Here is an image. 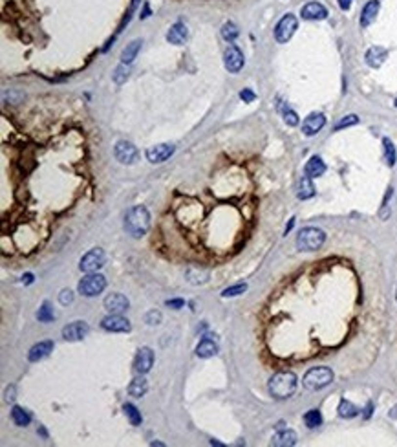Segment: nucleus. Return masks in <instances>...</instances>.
<instances>
[{
  "instance_id": "4468645a",
  "label": "nucleus",
  "mask_w": 397,
  "mask_h": 447,
  "mask_svg": "<svg viewBox=\"0 0 397 447\" xmlns=\"http://www.w3.org/2000/svg\"><path fill=\"white\" fill-rule=\"evenodd\" d=\"M88 332H90V326L84 321H75V323H70L63 328V337L66 341H81V339L86 337Z\"/></svg>"
},
{
  "instance_id": "473e14b6",
  "label": "nucleus",
  "mask_w": 397,
  "mask_h": 447,
  "mask_svg": "<svg viewBox=\"0 0 397 447\" xmlns=\"http://www.w3.org/2000/svg\"><path fill=\"white\" fill-rule=\"evenodd\" d=\"M240 35L238 28H236V24H232V22H225L224 26H222V37H224L227 43H232V41H236V37Z\"/></svg>"
},
{
  "instance_id": "ea45409f",
  "label": "nucleus",
  "mask_w": 397,
  "mask_h": 447,
  "mask_svg": "<svg viewBox=\"0 0 397 447\" xmlns=\"http://www.w3.org/2000/svg\"><path fill=\"white\" fill-rule=\"evenodd\" d=\"M59 301H61V304H72L73 303V291L72 290H63L61 293H59Z\"/></svg>"
},
{
  "instance_id": "b1692460",
  "label": "nucleus",
  "mask_w": 397,
  "mask_h": 447,
  "mask_svg": "<svg viewBox=\"0 0 397 447\" xmlns=\"http://www.w3.org/2000/svg\"><path fill=\"white\" fill-rule=\"evenodd\" d=\"M141 44H143V41H141V39H136V41H132L130 44L125 46L123 53H121V63H123V65H130V63H134V59L137 57V53L141 50Z\"/></svg>"
},
{
  "instance_id": "20e7f679",
  "label": "nucleus",
  "mask_w": 397,
  "mask_h": 447,
  "mask_svg": "<svg viewBox=\"0 0 397 447\" xmlns=\"http://www.w3.org/2000/svg\"><path fill=\"white\" fill-rule=\"evenodd\" d=\"M332 381H333V372H332V368H328V367L311 368V370L306 372V376H304V380H302L304 387L308 390H320V389H324V387H328Z\"/></svg>"
},
{
  "instance_id": "4c0bfd02",
  "label": "nucleus",
  "mask_w": 397,
  "mask_h": 447,
  "mask_svg": "<svg viewBox=\"0 0 397 447\" xmlns=\"http://www.w3.org/2000/svg\"><path fill=\"white\" fill-rule=\"evenodd\" d=\"M282 115H284V121H286V125H289V127H296V125H298V115H296L295 110L284 109Z\"/></svg>"
},
{
  "instance_id": "2f4dec72",
  "label": "nucleus",
  "mask_w": 397,
  "mask_h": 447,
  "mask_svg": "<svg viewBox=\"0 0 397 447\" xmlns=\"http://www.w3.org/2000/svg\"><path fill=\"white\" fill-rule=\"evenodd\" d=\"M37 319H39L41 323H50V321H53V319H55L53 308H51V304L48 303V301H44L42 306L39 308V312H37Z\"/></svg>"
},
{
  "instance_id": "423d86ee",
  "label": "nucleus",
  "mask_w": 397,
  "mask_h": 447,
  "mask_svg": "<svg viewBox=\"0 0 397 447\" xmlns=\"http://www.w3.org/2000/svg\"><path fill=\"white\" fill-rule=\"evenodd\" d=\"M296 28H298V21H296L295 15L293 13L284 15L280 21H278V24H276V28H274V39H276V43L286 44L291 37L295 35Z\"/></svg>"
},
{
  "instance_id": "a878e982",
  "label": "nucleus",
  "mask_w": 397,
  "mask_h": 447,
  "mask_svg": "<svg viewBox=\"0 0 397 447\" xmlns=\"http://www.w3.org/2000/svg\"><path fill=\"white\" fill-rule=\"evenodd\" d=\"M185 277H187V281L190 284H205L209 281V271L203 269V268H188Z\"/></svg>"
},
{
  "instance_id": "f3484780",
  "label": "nucleus",
  "mask_w": 397,
  "mask_h": 447,
  "mask_svg": "<svg viewBox=\"0 0 397 447\" xmlns=\"http://www.w3.org/2000/svg\"><path fill=\"white\" fill-rule=\"evenodd\" d=\"M51 352H53V341H41V343H37V345H33L29 348L28 359L31 363H37V361L48 358Z\"/></svg>"
},
{
  "instance_id": "5701e85b",
  "label": "nucleus",
  "mask_w": 397,
  "mask_h": 447,
  "mask_svg": "<svg viewBox=\"0 0 397 447\" xmlns=\"http://www.w3.org/2000/svg\"><path fill=\"white\" fill-rule=\"evenodd\" d=\"M214 354H218V345L209 337L202 339V341L198 343V346H196V356H198V358L207 359V358H212Z\"/></svg>"
},
{
  "instance_id": "a18cd8bd",
  "label": "nucleus",
  "mask_w": 397,
  "mask_h": 447,
  "mask_svg": "<svg viewBox=\"0 0 397 447\" xmlns=\"http://www.w3.org/2000/svg\"><path fill=\"white\" fill-rule=\"evenodd\" d=\"M6 402H15V387H9V389L6 390Z\"/></svg>"
},
{
  "instance_id": "58836bf2",
  "label": "nucleus",
  "mask_w": 397,
  "mask_h": 447,
  "mask_svg": "<svg viewBox=\"0 0 397 447\" xmlns=\"http://www.w3.org/2000/svg\"><path fill=\"white\" fill-rule=\"evenodd\" d=\"M145 323H148L150 326H154V325H159L161 323V313L159 312H156V310H150L146 315H145Z\"/></svg>"
},
{
  "instance_id": "dca6fc26",
  "label": "nucleus",
  "mask_w": 397,
  "mask_h": 447,
  "mask_svg": "<svg viewBox=\"0 0 397 447\" xmlns=\"http://www.w3.org/2000/svg\"><path fill=\"white\" fill-rule=\"evenodd\" d=\"M128 306H130V303H128V299L123 293H110L104 299V308L108 310V313H119L121 315L123 312L128 310Z\"/></svg>"
},
{
  "instance_id": "0eeeda50",
  "label": "nucleus",
  "mask_w": 397,
  "mask_h": 447,
  "mask_svg": "<svg viewBox=\"0 0 397 447\" xmlns=\"http://www.w3.org/2000/svg\"><path fill=\"white\" fill-rule=\"evenodd\" d=\"M103 266H104V251L101 247L90 249L86 255H83V259L79 262L81 271H84V273H95Z\"/></svg>"
},
{
  "instance_id": "e433bc0d",
  "label": "nucleus",
  "mask_w": 397,
  "mask_h": 447,
  "mask_svg": "<svg viewBox=\"0 0 397 447\" xmlns=\"http://www.w3.org/2000/svg\"><path fill=\"white\" fill-rule=\"evenodd\" d=\"M128 65H121L117 66L116 70H114V81H116L117 85H121V83H125L126 81V77H128V68H126Z\"/></svg>"
},
{
  "instance_id": "72a5a7b5",
  "label": "nucleus",
  "mask_w": 397,
  "mask_h": 447,
  "mask_svg": "<svg viewBox=\"0 0 397 447\" xmlns=\"http://www.w3.org/2000/svg\"><path fill=\"white\" fill-rule=\"evenodd\" d=\"M123 411H125V414L128 416V420H130V424L132 425H139L141 424V412L137 411V407L136 405H132V403H125L123 405Z\"/></svg>"
},
{
  "instance_id": "79ce46f5",
  "label": "nucleus",
  "mask_w": 397,
  "mask_h": 447,
  "mask_svg": "<svg viewBox=\"0 0 397 447\" xmlns=\"http://www.w3.org/2000/svg\"><path fill=\"white\" fill-rule=\"evenodd\" d=\"M392 195H394V189L388 187V193H386V196H384V202H383V213H381V218L388 217V202H390Z\"/></svg>"
},
{
  "instance_id": "4be33fe9",
  "label": "nucleus",
  "mask_w": 397,
  "mask_h": 447,
  "mask_svg": "<svg viewBox=\"0 0 397 447\" xmlns=\"http://www.w3.org/2000/svg\"><path fill=\"white\" fill-rule=\"evenodd\" d=\"M313 178L310 176H302V180L298 181V187H296V196L298 200H310L315 196V185H313Z\"/></svg>"
},
{
  "instance_id": "6e6552de",
  "label": "nucleus",
  "mask_w": 397,
  "mask_h": 447,
  "mask_svg": "<svg viewBox=\"0 0 397 447\" xmlns=\"http://www.w3.org/2000/svg\"><path fill=\"white\" fill-rule=\"evenodd\" d=\"M114 156H116V159L119 163H123V165H132V163H136L137 158H139V152H137V149L130 143V141L121 139V141H117L116 147H114Z\"/></svg>"
},
{
  "instance_id": "c9c22d12",
  "label": "nucleus",
  "mask_w": 397,
  "mask_h": 447,
  "mask_svg": "<svg viewBox=\"0 0 397 447\" xmlns=\"http://www.w3.org/2000/svg\"><path fill=\"white\" fill-rule=\"evenodd\" d=\"M359 123V117L355 114H348L344 115L342 119H340L337 125H335V130H340V129H346V127H354V125H357Z\"/></svg>"
},
{
  "instance_id": "49530a36",
  "label": "nucleus",
  "mask_w": 397,
  "mask_h": 447,
  "mask_svg": "<svg viewBox=\"0 0 397 447\" xmlns=\"http://www.w3.org/2000/svg\"><path fill=\"white\" fill-rule=\"evenodd\" d=\"M31 282H33V275L31 273H26L22 277V284H31Z\"/></svg>"
},
{
  "instance_id": "393cba45",
  "label": "nucleus",
  "mask_w": 397,
  "mask_h": 447,
  "mask_svg": "<svg viewBox=\"0 0 397 447\" xmlns=\"http://www.w3.org/2000/svg\"><path fill=\"white\" fill-rule=\"evenodd\" d=\"M273 446H278V447H291L296 444V433L295 431H280L278 434L273 436Z\"/></svg>"
},
{
  "instance_id": "c85d7f7f",
  "label": "nucleus",
  "mask_w": 397,
  "mask_h": 447,
  "mask_svg": "<svg viewBox=\"0 0 397 447\" xmlns=\"http://www.w3.org/2000/svg\"><path fill=\"white\" fill-rule=\"evenodd\" d=\"M383 149H384V159H386V163H388L390 167H394V165H396V161H397L396 145L392 143V139L384 137V139H383Z\"/></svg>"
},
{
  "instance_id": "412c9836",
  "label": "nucleus",
  "mask_w": 397,
  "mask_h": 447,
  "mask_svg": "<svg viewBox=\"0 0 397 447\" xmlns=\"http://www.w3.org/2000/svg\"><path fill=\"white\" fill-rule=\"evenodd\" d=\"M386 57H388V51L384 50V48H381V46H374V48H370L366 51V63L372 68H379Z\"/></svg>"
},
{
  "instance_id": "c756f323",
  "label": "nucleus",
  "mask_w": 397,
  "mask_h": 447,
  "mask_svg": "<svg viewBox=\"0 0 397 447\" xmlns=\"http://www.w3.org/2000/svg\"><path fill=\"white\" fill-rule=\"evenodd\" d=\"M357 414H359V409H357L352 402L342 400V402L339 403V416L340 418H355Z\"/></svg>"
},
{
  "instance_id": "603ef678",
  "label": "nucleus",
  "mask_w": 397,
  "mask_h": 447,
  "mask_svg": "<svg viewBox=\"0 0 397 447\" xmlns=\"http://www.w3.org/2000/svg\"><path fill=\"white\" fill-rule=\"evenodd\" d=\"M396 107H397V99H396Z\"/></svg>"
},
{
  "instance_id": "ddd939ff",
  "label": "nucleus",
  "mask_w": 397,
  "mask_h": 447,
  "mask_svg": "<svg viewBox=\"0 0 397 447\" xmlns=\"http://www.w3.org/2000/svg\"><path fill=\"white\" fill-rule=\"evenodd\" d=\"M324 125H326V115L320 114V112H313L302 123L304 136H315L317 132H320V130L324 129Z\"/></svg>"
},
{
  "instance_id": "9b49d317",
  "label": "nucleus",
  "mask_w": 397,
  "mask_h": 447,
  "mask_svg": "<svg viewBox=\"0 0 397 447\" xmlns=\"http://www.w3.org/2000/svg\"><path fill=\"white\" fill-rule=\"evenodd\" d=\"M101 328L106 332H130V321L121 317L119 313H110L101 321Z\"/></svg>"
},
{
  "instance_id": "9d476101",
  "label": "nucleus",
  "mask_w": 397,
  "mask_h": 447,
  "mask_svg": "<svg viewBox=\"0 0 397 447\" xmlns=\"http://www.w3.org/2000/svg\"><path fill=\"white\" fill-rule=\"evenodd\" d=\"M176 151V147L172 143H159V145H154L150 149H146V159L150 163H163L167 159L170 158Z\"/></svg>"
},
{
  "instance_id": "f03ea898",
  "label": "nucleus",
  "mask_w": 397,
  "mask_h": 447,
  "mask_svg": "<svg viewBox=\"0 0 397 447\" xmlns=\"http://www.w3.org/2000/svg\"><path fill=\"white\" fill-rule=\"evenodd\" d=\"M296 390V376L293 372H276L269 380V392L276 400H286Z\"/></svg>"
},
{
  "instance_id": "f257e3e1",
  "label": "nucleus",
  "mask_w": 397,
  "mask_h": 447,
  "mask_svg": "<svg viewBox=\"0 0 397 447\" xmlns=\"http://www.w3.org/2000/svg\"><path fill=\"white\" fill-rule=\"evenodd\" d=\"M150 227V215L143 205L132 207L125 217V229L134 238H141Z\"/></svg>"
},
{
  "instance_id": "37998d69",
  "label": "nucleus",
  "mask_w": 397,
  "mask_h": 447,
  "mask_svg": "<svg viewBox=\"0 0 397 447\" xmlns=\"http://www.w3.org/2000/svg\"><path fill=\"white\" fill-rule=\"evenodd\" d=\"M167 306H170L174 310H180V308L185 306V301L183 299H170V301H167Z\"/></svg>"
},
{
  "instance_id": "6ab92c4d",
  "label": "nucleus",
  "mask_w": 397,
  "mask_h": 447,
  "mask_svg": "<svg viewBox=\"0 0 397 447\" xmlns=\"http://www.w3.org/2000/svg\"><path fill=\"white\" fill-rule=\"evenodd\" d=\"M187 39H188V29H187V26L181 24V22H176L174 26H170L168 33H167V41L170 44H176V46L185 44Z\"/></svg>"
},
{
  "instance_id": "864d4df0",
  "label": "nucleus",
  "mask_w": 397,
  "mask_h": 447,
  "mask_svg": "<svg viewBox=\"0 0 397 447\" xmlns=\"http://www.w3.org/2000/svg\"><path fill=\"white\" fill-rule=\"evenodd\" d=\"M396 297H397V295H396Z\"/></svg>"
},
{
  "instance_id": "de8ad7c7",
  "label": "nucleus",
  "mask_w": 397,
  "mask_h": 447,
  "mask_svg": "<svg viewBox=\"0 0 397 447\" xmlns=\"http://www.w3.org/2000/svg\"><path fill=\"white\" fill-rule=\"evenodd\" d=\"M148 15H150V7H148V4H145V7H143V13L139 15V17H141V19H146V17H148Z\"/></svg>"
},
{
  "instance_id": "c03bdc74",
  "label": "nucleus",
  "mask_w": 397,
  "mask_h": 447,
  "mask_svg": "<svg viewBox=\"0 0 397 447\" xmlns=\"http://www.w3.org/2000/svg\"><path fill=\"white\" fill-rule=\"evenodd\" d=\"M337 2H339V7H340V9H344V11H348V9L352 7V2H354V0H337Z\"/></svg>"
},
{
  "instance_id": "f704fd0d",
  "label": "nucleus",
  "mask_w": 397,
  "mask_h": 447,
  "mask_svg": "<svg viewBox=\"0 0 397 447\" xmlns=\"http://www.w3.org/2000/svg\"><path fill=\"white\" fill-rule=\"evenodd\" d=\"M246 290H247L246 282H240V284H234V286H229V288H225L222 295H224V297H236V295H240V293H244Z\"/></svg>"
},
{
  "instance_id": "2eb2a0df",
  "label": "nucleus",
  "mask_w": 397,
  "mask_h": 447,
  "mask_svg": "<svg viewBox=\"0 0 397 447\" xmlns=\"http://www.w3.org/2000/svg\"><path fill=\"white\" fill-rule=\"evenodd\" d=\"M300 15L304 21H324L328 17V9L320 2H308L306 6H302Z\"/></svg>"
},
{
  "instance_id": "f8f14e48",
  "label": "nucleus",
  "mask_w": 397,
  "mask_h": 447,
  "mask_svg": "<svg viewBox=\"0 0 397 447\" xmlns=\"http://www.w3.org/2000/svg\"><path fill=\"white\" fill-rule=\"evenodd\" d=\"M152 365H154V352L148 346L139 348L136 354V359H134V370L137 374H146L152 368Z\"/></svg>"
},
{
  "instance_id": "39448f33",
  "label": "nucleus",
  "mask_w": 397,
  "mask_h": 447,
  "mask_svg": "<svg viewBox=\"0 0 397 447\" xmlns=\"http://www.w3.org/2000/svg\"><path fill=\"white\" fill-rule=\"evenodd\" d=\"M77 288H79L81 295L95 297L106 288V279L101 273H88L86 277H83V281L79 282Z\"/></svg>"
},
{
  "instance_id": "aec40b11",
  "label": "nucleus",
  "mask_w": 397,
  "mask_h": 447,
  "mask_svg": "<svg viewBox=\"0 0 397 447\" xmlns=\"http://www.w3.org/2000/svg\"><path fill=\"white\" fill-rule=\"evenodd\" d=\"M326 173V163L322 161L320 156H311L310 161L304 167V174L310 176V178H318Z\"/></svg>"
},
{
  "instance_id": "1a4fd4ad",
  "label": "nucleus",
  "mask_w": 397,
  "mask_h": 447,
  "mask_svg": "<svg viewBox=\"0 0 397 447\" xmlns=\"http://www.w3.org/2000/svg\"><path fill=\"white\" fill-rule=\"evenodd\" d=\"M224 65L231 73H238L240 70L244 68V65H246V59H244V53H242V50H240L238 46L231 44V46L225 50Z\"/></svg>"
},
{
  "instance_id": "cd10ccee",
  "label": "nucleus",
  "mask_w": 397,
  "mask_h": 447,
  "mask_svg": "<svg viewBox=\"0 0 397 447\" xmlns=\"http://www.w3.org/2000/svg\"><path fill=\"white\" fill-rule=\"evenodd\" d=\"M11 420H13L15 425L26 427V425H29V422H31V414H29L26 409H22V407H13V409H11Z\"/></svg>"
},
{
  "instance_id": "7ed1b4c3",
  "label": "nucleus",
  "mask_w": 397,
  "mask_h": 447,
  "mask_svg": "<svg viewBox=\"0 0 397 447\" xmlns=\"http://www.w3.org/2000/svg\"><path fill=\"white\" fill-rule=\"evenodd\" d=\"M326 233L318 227H304L296 237V247L302 251H315L324 244Z\"/></svg>"
},
{
  "instance_id": "3c124183",
  "label": "nucleus",
  "mask_w": 397,
  "mask_h": 447,
  "mask_svg": "<svg viewBox=\"0 0 397 447\" xmlns=\"http://www.w3.org/2000/svg\"><path fill=\"white\" fill-rule=\"evenodd\" d=\"M137 2H139V0H132V6H130V11H128V13H132V11H134V7H136Z\"/></svg>"
},
{
  "instance_id": "a211bd4d",
  "label": "nucleus",
  "mask_w": 397,
  "mask_h": 447,
  "mask_svg": "<svg viewBox=\"0 0 397 447\" xmlns=\"http://www.w3.org/2000/svg\"><path fill=\"white\" fill-rule=\"evenodd\" d=\"M379 9H381V2H379V0H368V2L364 4V7H362V11H361L362 28H368L370 24L376 21L377 15H379Z\"/></svg>"
},
{
  "instance_id": "bb28decb",
  "label": "nucleus",
  "mask_w": 397,
  "mask_h": 447,
  "mask_svg": "<svg viewBox=\"0 0 397 447\" xmlns=\"http://www.w3.org/2000/svg\"><path fill=\"white\" fill-rule=\"evenodd\" d=\"M146 390H148V383H146V380L143 378V374L139 376V378H134L130 381V385H128V392H130V396H134V398L145 396Z\"/></svg>"
},
{
  "instance_id": "09e8293b",
  "label": "nucleus",
  "mask_w": 397,
  "mask_h": 447,
  "mask_svg": "<svg viewBox=\"0 0 397 447\" xmlns=\"http://www.w3.org/2000/svg\"><path fill=\"white\" fill-rule=\"evenodd\" d=\"M372 407H374V405L368 403V407H366V412H364V418H370V416H372Z\"/></svg>"
},
{
  "instance_id": "8fccbe9b",
  "label": "nucleus",
  "mask_w": 397,
  "mask_h": 447,
  "mask_svg": "<svg viewBox=\"0 0 397 447\" xmlns=\"http://www.w3.org/2000/svg\"><path fill=\"white\" fill-rule=\"evenodd\" d=\"M293 225H295V220H293V218H291V222H289V224H288V227H286V235H288L289 231L293 229Z\"/></svg>"
},
{
  "instance_id": "a19ab883",
  "label": "nucleus",
  "mask_w": 397,
  "mask_h": 447,
  "mask_svg": "<svg viewBox=\"0 0 397 447\" xmlns=\"http://www.w3.org/2000/svg\"><path fill=\"white\" fill-rule=\"evenodd\" d=\"M240 99L244 103H253L254 99H256V94H254L253 90H249V88H244V90L240 92Z\"/></svg>"
},
{
  "instance_id": "7c9ffc66",
  "label": "nucleus",
  "mask_w": 397,
  "mask_h": 447,
  "mask_svg": "<svg viewBox=\"0 0 397 447\" xmlns=\"http://www.w3.org/2000/svg\"><path fill=\"white\" fill-rule=\"evenodd\" d=\"M304 424L310 427V429H315V427L320 425V424H322V414H320V411L311 409V411L306 412V414H304Z\"/></svg>"
}]
</instances>
